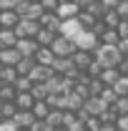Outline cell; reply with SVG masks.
Here are the masks:
<instances>
[{"label": "cell", "instance_id": "cell-1", "mask_svg": "<svg viewBox=\"0 0 128 131\" xmlns=\"http://www.w3.org/2000/svg\"><path fill=\"white\" fill-rule=\"evenodd\" d=\"M93 58L103 68H118V63H121L123 56H121V50H118L116 43H98V48L93 50Z\"/></svg>", "mask_w": 128, "mask_h": 131}, {"label": "cell", "instance_id": "cell-2", "mask_svg": "<svg viewBox=\"0 0 128 131\" xmlns=\"http://www.w3.org/2000/svg\"><path fill=\"white\" fill-rule=\"evenodd\" d=\"M73 43H75V48H80V50H91V53H93V50L98 48V43H100V38H98L91 28H83V30L73 38Z\"/></svg>", "mask_w": 128, "mask_h": 131}, {"label": "cell", "instance_id": "cell-3", "mask_svg": "<svg viewBox=\"0 0 128 131\" xmlns=\"http://www.w3.org/2000/svg\"><path fill=\"white\" fill-rule=\"evenodd\" d=\"M50 50H53V56H73L75 53V43H73V38L58 33L53 38V43H50Z\"/></svg>", "mask_w": 128, "mask_h": 131}, {"label": "cell", "instance_id": "cell-4", "mask_svg": "<svg viewBox=\"0 0 128 131\" xmlns=\"http://www.w3.org/2000/svg\"><path fill=\"white\" fill-rule=\"evenodd\" d=\"M40 30V20H33V18H20L15 23V33L18 38H35V33Z\"/></svg>", "mask_w": 128, "mask_h": 131}, {"label": "cell", "instance_id": "cell-5", "mask_svg": "<svg viewBox=\"0 0 128 131\" xmlns=\"http://www.w3.org/2000/svg\"><path fill=\"white\" fill-rule=\"evenodd\" d=\"M106 108H108V103H106L100 96H88L85 101H83V111H85L88 116H100Z\"/></svg>", "mask_w": 128, "mask_h": 131}, {"label": "cell", "instance_id": "cell-6", "mask_svg": "<svg viewBox=\"0 0 128 131\" xmlns=\"http://www.w3.org/2000/svg\"><path fill=\"white\" fill-rule=\"evenodd\" d=\"M80 10H83V8H80L75 0H60L58 8H55V15L60 18V20H65V18H75Z\"/></svg>", "mask_w": 128, "mask_h": 131}, {"label": "cell", "instance_id": "cell-7", "mask_svg": "<svg viewBox=\"0 0 128 131\" xmlns=\"http://www.w3.org/2000/svg\"><path fill=\"white\" fill-rule=\"evenodd\" d=\"M83 101H85V98L80 96V93L68 91V93H63V98H60V108H63V111H78L80 106H83Z\"/></svg>", "mask_w": 128, "mask_h": 131}, {"label": "cell", "instance_id": "cell-8", "mask_svg": "<svg viewBox=\"0 0 128 131\" xmlns=\"http://www.w3.org/2000/svg\"><path fill=\"white\" fill-rule=\"evenodd\" d=\"M13 121L18 124V129H30L33 124H35V114H33L30 108H18L15 111V116H13Z\"/></svg>", "mask_w": 128, "mask_h": 131}, {"label": "cell", "instance_id": "cell-9", "mask_svg": "<svg viewBox=\"0 0 128 131\" xmlns=\"http://www.w3.org/2000/svg\"><path fill=\"white\" fill-rule=\"evenodd\" d=\"M80 30H83V25H80L78 15H75V18H65V20H60V33H63V35H68V38H75Z\"/></svg>", "mask_w": 128, "mask_h": 131}, {"label": "cell", "instance_id": "cell-10", "mask_svg": "<svg viewBox=\"0 0 128 131\" xmlns=\"http://www.w3.org/2000/svg\"><path fill=\"white\" fill-rule=\"evenodd\" d=\"M23 56H20V50L15 46H5V48H0V63L3 66H15Z\"/></svg>", "mask_w": 128, "mask_h": 131}, {"label": "cell", "instance_id": "cell-11", "mask_svg": "<svg viewBox=\"0 0 128 131\" xmlns=\"http://www.w3.org/2000/svg\"><path fill=\"white\" fill-rule=\"evenodd\" d=\"M45 13V8L40 5V0H28L25 10L20 13V18H33V20H40V15Z\"/></svg>", "mask_w": 128, "mask_h": 131}, {"label": "cell", "instance_id": "cell-12", "mask_svg": "<svg viewBox=\"0 0 128 131\" xmlns=\"http://www.w3.org/2000/svg\"><path fill=\"white\" fill-rule=\"evenodd\" d=\"M15 48L20 50V56H35V50L40 48V46H38L35 38H18Z\"/></svg>", "mask_w": 128, "mask_h": 131}, {"label": "cell", "instance_id": "cell-13", "mask_svg": "<svg viewBox=\"0 0 128 131\" xmlns=\"http://www.w3.org/2000/svg\"><path fill=\"white\" fill-rule=\"evenodd\" d=\"M40 25L43 28H50V30L60 33V18L55 15V10H45L43 15H40Z\"/></svg>", "mask_w": 128, "mask_h": 131}, {"label": "cell", "instance_id": "cell-14", "mask_svg": "<svg viewBox=\"0 0 128 131\" xmlns=\"http://www.w3.org/2000/svg\"><path fill=\"white\" fill-rule=\"evenodd\" d=\"M91 61H93V53H91V50L75 48V53H73V63H75V68H78V71H85Z\"/></svg>", "mask_w": 128, "mask_h": 131}, {"label": "cell", "instance_id": "cell-15", "mask_svg": "<svg viewBox=\"0 0 128 131\" xmlns=\"http://www.w3.org/2000/svg\"><path fill=\"white\" fill-rule=\"evenodd\" d=\"M18 20H20L18 10H0V25L3 28H15Z\"/></svg>", "mask_w": 128, "mask_h": 131}, {"label": "cell", "instance_id": "cell-16", "mask_svg": "<svg viewBox=\"0 0 128 131\" xmlns=\"http://www.w3.org/2000/svg\"><path fill=\"white\" fill-rule=\"evenodd\" d=\"M33 58H35L38 63H43V66H50L55 56H53V50H50V46H40V48L35 50V56H33Z\"/></svg>", "mask_w": 128, "mask_h": 131}, {"label": "cell", "instance_id": "cell-17", "mask_svg": "<svg viewBox=\"0 0 128 131\" xmlns=\"http://www.w3.org/2000/svg\"><path fill=\"white\" fill-rule=\"evenodd\" d=\"M33 103H35V98H33L30 91H18L15 93V106L18 108H33Z\"/></svg>", "mask_w": 128, "mask_h": 131}, {"label": "cell", "instance_id": "cell-18", "mask_svg": "<svg viewBox=\"0 0 128 131\" xmlns=\"http://www.w3.org/2000/svg\"><path fill=\"white\" fill-rule=\"evenodd\" d=\"M118 76H121V71H118V68H103L98 78H100L103 86H113V83L118 81Z\"/></svg>", "mask_w": 128, "mask_h": 131}, {"label": "cell", "instance_id": "cell-19", "mask_svg": "<svg viewBox=\"0 0 128 131\" xmlns=\"http://www.w3.org/2000/svg\"><path fill=\"white\" fill-rule=\"evenodd\" d=\"M55 35H58L55 30H50V28H43V25H40V30L35 33V40H38V46H50Z\"/></svg>", "mask_w": 128, "mask_h": 131}, {"label": "cell", "instance_id": "cell-20", "mask_svg": "<svg viewBox=\"0 0 128 131\" xmlns=\"http://www.w3.org/2000/svg\"><path fill=\"white\" fill-rule=\"evenodd\" d=\"M33 114H35V118H45V116L50 114V103L45 101V98H38L35 103H33V108H30Z\"/></svg>", "mask_w": 128, "mask_h": 131}, {"label": "cell", "instance_id": "cell-21", "mask_svg": "<svg viewBox=\"0 0 128 131\" xmlns=\"http://www.w3.org/2000/svg\"><path fill=\"white\" fill-rule=\"evenodd\" d=\"M0 43H3V48H5V46H15L18 43L15 28H0Z\"/></svg>", "mask_w": 128, "mask_h": 131}, {"label": "cell", "instance_id": "cell-22", "mask_svg": "<svg viewBox=\"0 0 128 131\" xmlns=\"http://www.w3.org/2000/svg\"><path fill=\"white\" fill-rule=\"evenodd\" d=\"M100 20H103V25H106V28H116V25H118V20H121V15H118V13H116V8H113V10H106V13L100 15Z\"/></svg>", "mask_w": 128, "mask_h": 131}, {"label": "cell", "instance_id": "cell-23", "mask_svg": "<svg viewBox=\"0 0 128 131\" xmlns=\"http://www.w3.org/2000/svg\"><path fill=\"white\" fill-rule=\"evenodd\" d=\"M18 78V68L15 66H3V71H0V81L3 83H13Z\"/></svg>", "mask_w": 128, "mask_h": 131}, {"label": "cell", "instance_id": "cell-24", "mask_svg": "<svg viewBox=\"0 0 128 131\" xmlns=\"http://www.w3.org/2000/svg\"><path fill=\"white\" fill-rule=\"evenodd\" d=\"M15 93H18V88L13 83H3L0 86V101H15Z\"/></svg>", "mask_w": 128, "mask_h": 131}, {"label": "cell", "instance_id": "cell-25", "mask_svg": "<svg viewBox=\"0 0 128 131\" xmlns=\"http://www.w3.org/2000/svg\"><path fill=\"white\" fill-rule=\"evenodd\" d=\"M113 91H116L118 96H128V76H126V73L118 76V81L113 83Z\"/></svg>", "mask_w": 128, "mask_h": 131}, {"label": "cell", "instance_id": "cell-26", "mask_svg": "<svg viewBox=\"0 0 128 131\" xmlns=\"http://www.w3.org/2000/svg\"><path fill=\"white\" fill-rule=\"evenodd\" d=\"M18 111L15 101H3V106H0V118H13Z\"/></svg>", "mask_w": 128, "mask_h": 131}, {"label": "cell", "instance_id": "cell-27", "mask_svg": "<svg viewBox=\"0 0 128 131\" xmlns=\"http://www.w3.org/2000/svg\"><path fill=\"white\" fill-rule=\"evenodd\" d=\"M30 93H33V98L38 101V98H48V86H45V81H40V83H33V88H30Z\"/></svg>", "mask_w": 128, "mask_h": 131}, {"label": "cell", "instance_id": "cell-28", "mask_svg": "<svg viewBox=\"0 0 128 131\" xmlns=\"http://www.w3.org/2000/svg\"><path fill=\"white\" fill-rule=\"evenodd\" d=\"M78 20H80V25H83V28H93L98 18L93 15V13H88V10H80V13H78Z\"/></svg>", "mask_w": 128, "mask_h": 131}, {"label": "cell", "instance_id": "cell-29", "mask_svg": "<svg viewBox=\"0 0 128 131\" xmlns=\"http://www.w3.org/2000/svg\"><path fill=\"white\" fill-rule=\"evenodd\" d=\"M118 30L116 28H106V30L100 33V43H118Z\"/></svg>", "mask_w": 128, "mask_h": 131}, {"label": "cell", "instance_id": "cell-30", "mask_svg": "<svg viewBox=\"0 0 128 131\" xmlns=\"http://www.w3.org/2000/svg\"><path fill=\"white\" fill-rule=\"evenodd\" d=\"M13 86H15L18 91H30V88H33V81H30V76H18L15 81H13Z\"/></svg>", "mask_w": 128, "mask_h": 131}, {"label": "cell", "instance_id": "cell-31", "mask_svg": "<svg viewBox=\"0 0 128 131\" xmlns=\"http://www.w3.org/2000/svg\"><path fill=\"white\" fill-rule=\"evenodd\" d=\"M113 108H116V114H128V96H118L113 101Z\"/></svg>", "mask_w": 128, "mask_h": 131}, {"label": "cell", "instance_id": "cell-32", "mask_svg": "<svg viewBox=\"0 0 128 131\" xmlns=\"http://www.w3.org/2000/svg\"><path fill=\"white\" fill-rule=\"evenodd\" d=\"M113 124H116V129H118V131H128V114H118Z\"/></svg>", "mask_w": 128, "mask_h": 131}, {"label": "cell", "instance_id": "cell-33", "mask_svg": "<svg viewBox=\"0 0 128 131\" xmlns=\"http://www.w3.org/2000/svg\"><path fill=\"white\" fill-rule=\"evenodd\" d=\"M0 131H23V129H18V124L13 118H3L0 121Z\"/></svg>", "mask_w": 128, "mask_h": 131}, {"label": "cell", "instance_id": "cell-34", "mask_svg": "<svg viewBox=\"0 0 128 131\" xmlns=\"http://www.w3.org/2000/svg\"><path fill=\"white\" fill-rule=\"evenodd\" d=\"M98 126H100V118L98 116H88L85 118V131H98Z\"/></svg>", "mask_w": 128, "mask_h": 131}, {"label": "cell", "instance_id": "cell-35", "mask_svg": "<svg viewBox=\"0 0 128 131\" xmlns=\"http://www.w3.org/2000/svg\"><path fill=\"white\" fill-rule=\"evenodd\" d=\"M116 30H118V35H121V38H128V18H121V20H118Z\"/></svg>", "mask_w": 128, "mask_h": 131}, {"label": "cell", "instance_id": "cell-36", "mask_svg": "<svg viewBox=\"0 0 128 131\" xmlns=\"http://www.w3.org/2000/svg\"><path fill=\"white\" fill-rule=\"evenodd\" d=\"M116 13L121 18H128V0H118V5H116Z\"/></svg>", "mask_w": 128, "mask_h": 131}, {"label": "cell", "instance_id": "cell-37", "mask_svg": "<svg viewBox=\"0 0 128 131\" xmlns=\"http://www.w3.org/2000/svg\"><path fill=\"white\" fill-rule=\"evenodd\" d=\"M118 50H121V56H128V38H118Z\"/></svg>", "mask_w": 128, "mask_h": 131}, {"label": "cell", "instance_id": "cell-38", "mask_svg": "<svg viewBox=\"0 0 128 131\" xmlns=\"http://www.w3.org/2000/svg\"><path fill=\"white\" fill-rule=\"evenodd\" d=\"M98 131H118V129H116V124H113V121H100Z\"/></svg>", "mask_w": 128, "mask_h": 131}, {"label": "cell", "instance_id": "cell-39", "mask_svg": "<svg viewBox=\"0 0 128 131\" xmlns=\"http://www.w3.org/2000/svg\"><path fill=\"white\" fill-rule=\"evenodd\" d=\"M58 3H60V0H40V5H43L45 10H55V8H58Z\"/></svg>", "mask_w": 128, "mask_h": 131}, {"label": "cell", "instance_id": "cell-40", "mask_svg": "<svg viewBox=\"0 0 128 131\" xmlns=\"http://www.w3.org/2000/svg\"><path fill=\"white\" fill-rule=\"evenodd\" d=\"M118 71L128 76V56H123V58H121V63H118Z\"/></svg>", "mask_w": 128, "mask_h": 131}, {"label": "cell", "instance_id": "cell-41", "mask_svg": "<svg viewBox=\"0 0 128 131\" xmlns=\"http://www.w3.org/2000/svg\"><path fill=\"white\" fill-rule=\"evenodd\" d=\"M100 3H103V8H106V10H113V8L118 5V0H100Z\"/></svg>", "mask_w": 128, "mask_h": 131}, {"label": "cell", "instance_id": "cell-42", "mask_svg": "<svg viewBox=\"0 0 128 131\" xmlns=\"http://www.w3.org/2000/svg\"><path fill=\"white\" fill-rule=\"evenodd\" d=\"M53 131H65V129H63V126H55V129H53Z\"/></svg>", "mask_w": 128, "mask_h": 131}, {"label": "cell", "instance_id": "cell-43", "mask_svg": "<svg viewBox=\"0 0 128 131\" xmlns=\"http://www.w3.org/2000/svg\"><path fill=\"white\" fill-rule=\"evenodd\" d=\"M0 71H3V63H0Z\"/></svg>", "mask_w": 128, "mask_h": 131}, {"label": "cell", "instance_id": "cell-44", "mask_svg": "<svg viewBox=\"0 0 128 131\" xmlns=\"http://www.w3.org/2000/svg\"><path fill=\"white\" fill-rule=\"evenodd\" d=\"M0 48H3V43H0Z\"/></svg>", "mask_w": 128, "mask_h": 131}, {"label": "cell", "instance_id": "cell-45", "mask_svg": "<svg viewBox=\"0 0 128 131\" xmlns=\"http://www.w3.org/2000/svg\"><path fill=\"white\" fill-rule=\"evenodd\" d=\"M0 106H3V101H0Z\"/></svg>", "mask_w": 128, "mask_h": 131}, {"label": "cell", "instance_id": "cell-46", "mask_svg": "<svg viewBox=\"0 0 128 131\" xmlns=\"http://www.w3.org/2000/svg\"><path fill=\"white\" fill-rule=\"evenodd\" d=\"M0 86H3V81H0Z\"/></svg>", "mask_w": 128, "mask_h": 131}, {"label": "cell", "instance_id": "cell-47", "mask_svg": "<svg viewBox=\"0 0 128 131\" xmlns=\"http://www.w3.org/2000/svg\"><path fill=\"white\" fill-rule=\"evenodd\" d=\"M0 121H3V118H0Z\"/></svg>", "mask_w": 128, "mask_h": 131}, {"label": "cell", "instance_id": "cell-48", "mask_svg": "<svg viewBox=\"0 0 128 131\" xmlns=\"http://www.w3.org/2000/svg\"><path fill=\"white\" fill-rule=\"evenodd\" d=\"M0 28H3V25H0Z\"/></svg>", "mask_w": 128, "mask_h": 131}]
</instances>
